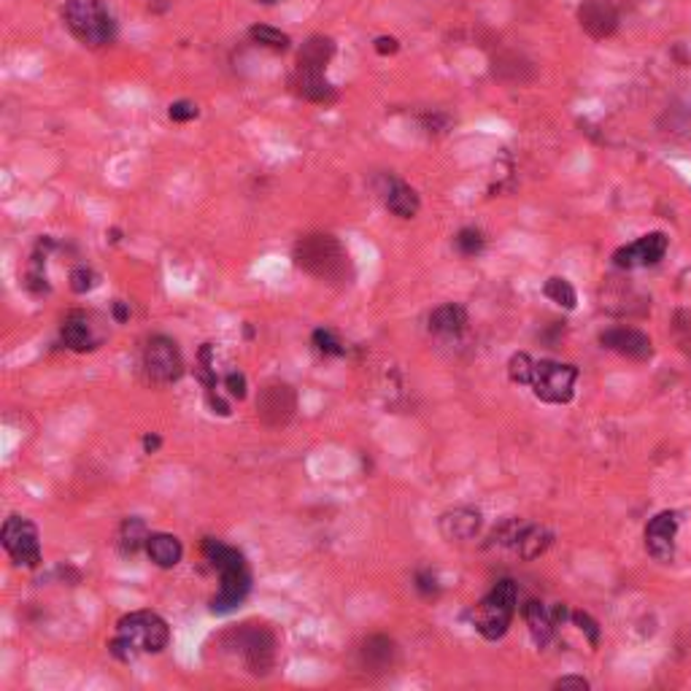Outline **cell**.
<instances>
[{
  "mask_svg": "<svg viewBox=\"0 0 691 691\" xmlns=\"http://www.w3.org/2000/svg\"><path fill=\"white\" fill-rule=\"evenodd\" d=\"M416 586H418V591H421V594H435V591H437L435 578H432V575H426V572H418Z\"/></svg>",
  "mask_w": 691,
  "mask_h": 691,
  "instance_id": "38",
  "label": "cell"
},
{
  "mask_svg": "<svg viewBox=\"0 0 691 691\" xmlns=\"http://www.w3.org/2000/svg\"><path fill=\"white\" fill-rule=\"evenodd\" d=\"M575 381H578V367L575 364H561V362L540 359V362H534L529 386H532L537 399L561 405V402L572 399Z\"/></svg>",
  "mask_w": 691,
  "mask_h": 691,
  "instance_id": "6",
  "label": "cell"
},
{
  "mask_svg": "<svg viewBox=\"0 0 691 691\" xmlns=\"http://www.w3.org/2000/svg\"><path fill=\"white\" fill-rule=\"evenodd\" d=\"M313 346H316V351L324 354V356H340V354L346 351L343 343L337 340V335H335L332 329H324V327H319V329L313 332Z\"/></svg>",
  "mask_w": 691,
  "mask_h": 691,
  "instance_id": "30",
  "label": "cell"
},
{
  "mask_svg": "<svg viewBox=\"0 0 691 691\" xmlns=\"http://www.w3.org/2000/svg\"><path fill=\"white\" fill-rule=\"evenodd\" d=\"M556 688H588V680L580 678V675H564L553 683Z\"/></svg>",
  "mask_w": 691,
  "mask_h": 691,
  "instance_id": "37",
  "label": "cell"
},
{
  "mask_svg": "<svg viewBox=\"0 0 691 691\" xmlns=\"http://www.w3.org/2000/svg\"><path fill=\"white\" fill-rule=\"evenodd\" d=\"M599 343L607 348V351H615L626 359H651L653 354V343L645 332L640 329H632V327H615V329H607L599 335Z\"/></svg>",
  "mask_w": 691,
  "mask_h": 691,
  "instance_id": "13",
  "label": "cell"
},
{
  "mask_svg": "<svg viewBox=\"0 0 691 691\" xmlns=\"http://www.w3.org/2000/svg\"><path fill=\"white\" fill-rule=\"evenodd\" d=\"M294 391L289 383H267L256 394V413L267 426H283L294 416Z\"/></svg>",
  "mask_w": 691,
  "mask_h": 691,
  "instance_id": "10",
  "label": "cell"
},
{
  "mask_svg": "<svg viewBox=\"0 0 691 691\" xmlns=\"http://www.w3.org/2000/svg\"><path fill=\"white\" fill-rule=\"evenodd\" d=\"M383 202L399 219H413L418 213V205H421L416 189H410L405 181L391 178V175L386 178V186H383Z\"/></svg>",
  "mask_w": 691,
  "mask_h": 691,
  "instance_id": "18",
  "label": "cell"
},
{
  "mask_svg": "<svg viewBox=\"0 0 691 691\" xmlns=\"http://www.w3.org/2000/svg\"><path fill=\"white\" fill-rule=\"evenodd\" d=\"M205 397H208V405H211V410H213V413H219V416H229V405L219 397L216 386L205 389Z\"/></svg>",
  "mask_w": 691,
  "mask_h": 691,
  "instance_id": "35",
  "label": "cell"
},
{
  "mask_svg": "<svg viewBox=\"0 0 691 691\" xmlns=\"http://www.w3.org/2000/svg\"><path fill=\"white\" fill-rule=\"evenodd\" d=\"M394 656H397L394 640H389V637H383V634L367 637V640L362 642V648H359L362 667L370 669V672H386V669H391Z\"/></svg>",
  "mask_w": 691,
  "mask_h": 691,
  "instance_id": "19",
  "label": "cell"
},
{
  "mask_svg": "<svg viewBox=\"0 0 691 691\" xmlns=\"http://www.w3.org/2000/svg\"><path fill=\"white\" fill-rule=\"evenodd\" d=\"M62 343L70 351H92L97 337L92 332V321L84 310H70L62 321Z\"/></svg>",
  "mask_w": 691,
  "mask_h": 691,
  "instance_id": "17",
  "label": "cell"
},
{
  "mask_svg": "<svg viewBox=\"0 0 691 691\" xmlns=\"http://www.w3.org/2000/svg\"><path fill=\"white\" fill-rule=\"evenodd\" d=\"M532 370H534V359L529 354H513L507 362V378L518 386H529Z\"/></svg>",
  "mask_w": 691,
  "mask_h": 691,
  "instance_id": "28",
  "label": "cell"
},
{
  "mask_svg": "<svg viewBox=\"0 0 691 691\" xmlns=\"http://www.w3.org/2000/svg\"><path fill=\"white\" fill-rule=\"evenodd\" d=\"M221 383L227 386L229 397H238V399L246 397V375H243V372H227Z\"/></svg>",
  "mask_w": 691,
  "mask_h": 691,
  "instance_id": "34",
  "label": "cell"
},
{
  "mask_svg": "<svg viewBox=\"0 0 691 691\" xmlns=\"http://www.w3.org/2000/svg\"><path fill=\"white\" fill-rule=\"evenodd\" d=\"M453 246H456V251H459L462 256H475V254L483 251V235H480V229H475V227H464V229L456 232Z\"/></svg>",
  "mask_w": 691,
  "mask_h": 691,
  "instance_id": "29",
  "label": "cell"
},
{
  "mask_svg": "<svg viewBox=\"0 0 691 691\" xmlns=\"http://www.w3.org/2000/svg\"><path fill=\"white\" fill-rule=\"evenodd\" d=\"M229 648H235V653H240L243 667L254 675H265L275 661V637L265 626L246 624L243 629H238L232 634Z\"/></svg>",
  "mask_w": 691,
  "mask_h": 691,
  "instance_id": "7",
  "label": "cell"
},
{
  "mask_svg": "<svg viewBox=\"0 0 691 691\" xmlns=\"http://www.w3.org/2000/svg\"><path fill=\"white\" fill-rule=\"evenodd\" d=\"M248 35H251V40H256V43H262V46H267V49H275V51H283V49H289V35L286 32H281V30H275V27H270V24H254L251 30H248Z\"/></svg>",
  "mask_w": 691,
  "mask_h": 691,
  "instance_id": "27",
  "label": "cell"
},
{
  "mask_svg": "<svg viewBox=\"0 0 691 691\" xmlns=\"http://www.w3.org/2000/svg\"><path fill=\"white\" fill-rule=\"evenodd\" d=\"M143 370L154 383H173L184 372V359L167 335H151L143 346Z\"/></svg>",
  "mask_w": 691,
  "mask_h": 691,
  "instance_id": "8",
  "label": "cell"
},
{
  "mask_svg": "<svg viewBox=\"0 0 691 691\" xmlns=\"http://www.w3.org/2000/svg\"><path fill=\"white\" fill-rule=\"evenodd\" d=\"M265 3H275V0H265Z\"/></svg>",
  "mask_w": 691,
  "mask_h": 691,
  "instance_id": "41",
  "label": "cell"
},
{
  "mask_svg": "<svg viewBox=\"0 0 691 691\" xmlns=\"http://www.w3.org/2000/svg\"><path fill=\"white\" fill-rule=\"evenodd\" d=\"M170 640L167 624L151 610H135L121 615L116 624V637L108 642L111 653L119 659H132L135 653H159Z\"/></svg>",
  "mask_w": 691,
  "mask_h": 691,
  "instance_id": "2",
  "label": "cell"
},
{
  "mask_svg": "<svg viewBox=\"0 0 691 691\" xmlns=\"http://www.w3.org/2000/svg\"><path fill=\"white\" fill-rule=\"evenodd\" d=\"M572 621L580 626V632H586V637H588V642H591V645H597V642H599V626H597V621H594L588 613L575 610V613H572Z\"/></svg>",
  "mask_w": 691,
  "mask_h": 691,
  "instance_id": "33",
  "label": "cell"
},
{
  "mask_svg": "<svg viewBox=\"0 0 691 691\" xmlns=\"http://www.w3.org/2000/svg\"><path fill=\"white\" fill-rule=\"evenodd\" d=\"M467 327V310L456 302H445L429 313V332L440 337H453Z\"/></svg>",
  "mask_w": 691,
  "mask_h": 691,
  "instance_id": "22",
  "label": "cell"
},
{
  "mask_svg": "<svg viewBox=\"0 0 691 691\" xmlns=\"http://www.w3.org/2000/svg\"><path fill=\"white\" fill-rule=\"evenodd\" d=\"M397 49H399L397 38H391V35H378L375 38V51L378 54H394Z\"/></svg>",
  "mask_w": 691,
  "mask_h": 691,
  "instance_id": "36",
  "label": "cell"
},
{
  "mask_svg": "<svg viewBox=\"0 0 691 691\" xmlns=\"http://www.w3.org/2000/svg\"><path fill=\"white\" fill-rule=\"evenodd\" d=\"M543 292H545V297H548L551 302H556V305H561V308H567V310H572L575 302H578V294H575L572 283H570L567 278H561V275L548 278L545 286H543Z\"/></svg>",
  "mask_w": 691,
  "mask_h": 691,
  "instance_id": "26",
  "label": "cell"
},
{
  "mask_svg": "<svg viewBox=\"0 0 691 691\" xmlns=\"http://www.w3.org/2000/svg\"><path fill=\"white\" fill-rule=\"evenodd\" d=\"M148 534H151V532H148L146 521L138 518V516H130V518H124L121 526H119L116 545H119V551H121L124 556H135L140 548H146Z\"/></svg>",
  "mask_w": 691,
  "mask_h": 691,
  "instance_id": "25",
  "label": "cell"
},
{
  "mask_svg": "<svg viewBox=\"0 0 691 691\" xmlns=\"http://www.w3.org/2000/svg\"><path fill=\"white\" fill-rule=\"evenodd\" d=\"M335 54V43L332 38H324V35H310L300 54H297V67H313V70H324L327 62L332 59Z\"/></svg>",
  "mask_w": 691,
  "mask_h": 691,
  "instance_id": "23",
  "label": "cell"
},
{
  "mask_svg": "<svg viewBox=\"0 0 691 691\" xmlns=\"http://www.w3.org/2000/svg\"><path fill=\"white\" fill-rule=\"evenodd\" d=\"M578 22L591 38H607L618 27V11L610 0H583L578 8Z\"/></svg>",
  "mask_w": 691,
  "mask_h": 691,
  "instance_id": "14",
  "label": "cell"
},
{
  "mask_svg": "<svg viewBox=\"0 0 691 691\" xmlns=\"http://www.w3.org/2000/svg\"><path fill=\"white\" fill-rule=\"evenodd\" d=\"M524 618H526V626H529V634H532L534 645L545 648L551 642V637H553V629H556L551 607H545L543 602L532 599V602L524 605Z\"/></svg>",
  "mask_w": 691,
  "mask_h": 691,
  "instance_id": "21",
  "label": "cell"
},
{
  "mask_svg": "<svg viewBox=\"0 0 691 691\" xmlns=\"http://www.w3.org/2000/svg\"><path fill=\"white\" fill-rule=\"evenodd\" d=\"M551 545V532L545 526H537V524H524L516 543H513V551L521 556V559H537L540 553H545V548Z\"/></svg>",
  "mask_w": 691,
  "mask_h": 691,
  "instance_id": "24",
  "label": "cell"
},
{
  "mask_svg": "<svg viewBox=\"0 0 691 691\" xmlns=\"http://www.w3.org/2000/svg\"><path fill=\"white\" fill-rule=\"evenodd\" d=\"M516 602H518V591L513 580H499L472 610V624L478 629V634H483L486 640H499L516 613Z\"/></svg>",
  "mask_w": 691,
  "mask_h": 691,
  "instance_id": "5",
  "label": "cell"
},
{
  "mask_svg": "<svg viewBox=\"0 0 691 691\" xmlns=\"http://www.w3.org/2000/svg\"><path fill=\"white\" fill-rule=\"evenodd\" d=\"M292 89L310 100V103H329L335 100V89L332 84L324 78V70H313V67H297L292 76Z\"/></svg>",
  "mask_w": 691,
  "mask_h": 691,
  "instance_id": "16",
  "label": "cell"
},
{
  "mask_svg": "<svg viewBox=\"0 0 691 691\" xmlns=\"http://www.w3.org/2000/svg\"><path fill=\"white\" fill-rule=\"evenodd\" d=\"M146 553L148 559L162 567V570H170L181 561L184 556V545L175 534H167V532H151L148 534V543H146Z\"/></svg>",
  "mask_w": 691,
  "mask_h": 691,
  "instance_id": "20",
  "label": "cell"
},
{
  "mask_svg": "<svg viewBox=\"0 0 691 691\" xmlns=\"http://www.w3.org/2000/svg\"><path fill=\"white\" fill-rule=\"evenodd\" d=\"M159 445H162V440H159L157 435H146V437H143V448H146V453H154Z\"/></svg>",
  "mask_w": 691,
  "mask_h": 691,
  "instance_id": "40",
  "label": "cell"
},
{
  "mask_svg": "<svg viewBox=\"0 0 691 691\" xmlns=\"http://www.w3.org/2000/svg\"><path fill=\"white\" fill-rule=\"evenodd\" d=\"M97 283H100V275H97L92 267H76V270L70 273V289H73L76 294H86V292H92Z\"/></svg>",
  "mask_w": 691,
  "mask_h": 691,
  "instance_id": "31",
  "label": "cell"
},
{
  "mask_svg": "<svg viewBox=\"0 0 691 691\" xmlns=\"http://www.w3.org/2000/svg\"><path fill=\"white\" fill-rule=\"evenodd\" d=\"M480 529V513L475 507H453L440 516V534L451 543L472 540Z\"/></svg>",
  "mask_w": 691,
  "mask_h": 691,
  "instance_id": "15",
  "label": "cell"
},
{
  "mask_svg": "<svg viewBox=\"0 0 691 691\" xmlns=\"http://www.w3.org/2000/svg\"><path fill=\"white\" fill-rule=\"evenodd\" d=\"M202 553L211 561V567L219 572V591L211 597V613H219V615L232 613L251 591V572H248L246 556L216 537H205Z\"/></svg>",
  "mask_w": 691,
  "mask_h": 691,
  "instance_id": "1",
  "label": "cell"
},
{
  "mask_svg": "<svg viewBox=\"0 0 691 691\" xmlns=\"http://www.w3.org/2000/svg\"><path fill=\"white\" fill-rule=\"evenodd\" d=\"M675 534H678V513L664 510V513L653 516L645 526V551L656 561H672Z\"/></svg>",
  "mask_w": 691,
  "mask_h": 691,
  "instance_id": "12",
  "label": "cell"
},
{
  "mask_svg": "<svg viewBox=\"0 0 691 691\" xmlns=\"http://www.w3.org/2000/svg\"><path fill=\"white\" fill-rule=\"evenodd\" d=\"M3 548L19 567H38L40 564V540L38 529L24 516H8L0 532Z\"/></svg>",
  "mask_w": 691,
  "mask_h": 691,
  "instance_id": "9",
  "label": "cell"
},
{
  "mask_svg": "<svg viewBox=\"0 0 691 691\" xmlns=\"http://www.w3.org/2000/svg\"><path fill=\"white\" fill-rule=\"evenodd\" d=\"M667 246H669V240H667L664 232H648V235L637 238L634 243L621 246V248L613 254V265H615V267H624V270L656 265V262L667 254Z\"/></svg>",
  "mask_w": 691,
  "mask_h": 691,
  "instance_id": "11",
  "label": "cell"
},
{
  "mask_svg": "<svg viewBox=\"0 0 691 691\" xmlns=\"http://www.w3.org/2000/svg\"><path fill=\"white\" fill-rule=\"evenodd\" d=\"M294 265L321 281H346L348 254L332 235H305L294 243Z\"/></svg>",
  "mask_w": 691,
  "mask_h": 691,
  "instance_id": "3",
  "label": "cell"
},
{
  "mask_svg": "<svg viewBox=\"0 0 691 691\" xmlns=\"http://www.w3.org/2000/svg\"><path fill=\"white\" fill-rule=\"evenodd\" d=\"M113 319H116L119 324L130 319V308H127V302H121V300H116V302H113Z\"/></svg>",
  "mask_w": 691,
  "mask_h": 691,
  "instance_id": "39",
  "label": "cell"
},
{
  "mask_svg": "<svg viewBox=\"0 0 691 691\" xmlns=\"http://www.w3.org/2000/svg\"><path fill=\"white\" fill-rule=\"evenodd\" d=\"M197 113H200V108L189 100H175L167 111V116L173 121H192V119H197Z\"/></svg>",
  "mask_w": 691,
  "mask_h": 691,
  "instance_id": "32",
  "label": "cell"
},
{
  "mask_svg": "<svg viewBox=\"0 0 691 691\" xmlns=\"http://www.w3.org/2000/svg\"><path fill=\"white\" fill-rule=\"evenodd\" d=\"M65 27L84 46H108L116 38V22L103 0H67L62 8Z\"/></svg>",
  "mask_w": 691,
  "mask_h": 691,
  "instance_id": "4",
  "label": "cell"
}]
</instances>
